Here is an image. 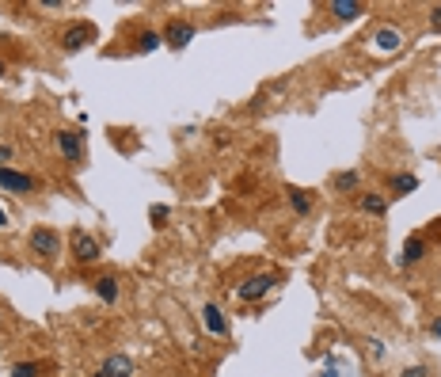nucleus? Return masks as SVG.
Segmentation results:
<instances>
[{
	"label": "nucleus",
	"instance_id": "9d476101",
	"mask_svg": "<svg viewBox=\"0 0 441 377\" xmlns=\"http://www.w3.org/2000/svg\"><path fill=\"white\" fill-rule=\"evenodd\" d=\"M327 12L335 16V19H343V24H354V19H361V16L369 12V8L361 4V0H331Z\"/></svg>",
	"mask_w": 441,
	"mask_h": 377
},
{
	"label": "nucleus",
	"instance_id": "dca6fc26",
	"mask_svg": "<svg viewBox=\"0 0 441 377\" xmlns=\"http://www.w3.org/2000/svg\"><path fill=\"white\" fill-rule=\"evenodd\" d=\"M388 191H392V198H403V195H411V191H418V175H411V172H400V175H388Z\"/></svg>",
	"mask_w": 441,
	"mask_h": 377
},
{
	"label": "nucleus",
	"instance_id": "1a4fd4ad",
	"mask_svg": "<svg viewBox=\"0 0 441 377\" xmlns=\"http://www.w3.org/2000/svg\"><path fill=\"white\" fill-rule=\"evenodd\" d=\"M285 202H289V210L297 217H308L316 210V195L304 191V187H285Z\"/></svg>",
	"mask_w": 441,
	"mask_h": 377
},
{
	"label": "nucleus",
	"instance_id": "39448f33",
	"mask_svg": "<svg viewBox=\"0 0 441 377\" xmlns=\"http://www.w3.org/2000/svg\"><path fill=\"white\" fill-rule=\"evenodd\" d=\"M53 141H58V153L65 160H73V164L84 160V134H80V130H58Z\"/></svg>",
	"mask_w": 441,
	"mask_h": 377
},
{
	"label": "nucleus",
	"instance_id": "aec40b11",
	"mask_svg": "<svg viewBox=\"0 0 441 377\" xmlns=\"http://www.w3.org/2000/svg\"><path fill=\"white\" fill-rule=\"evenodd\" d=\"M168 217H171V210H168V206H152V210H149V221H152V225H164Z\"/></svg>",
	"mask_w": 441,
	"mask_h": 377
},
{
	"label": "nucleus",
	"instance_id": "b1692460",
	"mask_svg": "<svg viewBox=\"0 0 441 377\" xmlns=\"http://www.w3.org/2000/svg\"><path fill=\"white\" fill-rule=\"evenodd\" d=\"M12 160H16V149L12 145H0V168H8Z\"/></svg>",
	"mask_w": 441,
	"mask_h": 377
},
{
	"label": "nucleus",
	"instance_id": "7ed1b4c3",
	"mask_svg": "<svg viewBox=\"0 0 441 377\" xmlns=\"http://www.w3.org/2000/svg\"><path fill=\"white\" fill-rule=\"evenodd\" d=\"M27 244H31V252H35V256H42V259H58V256H61V237H58V229H50V225L31 229Z\"/></svg>",
	"mask_w": 441,
	"mask_h": 377
},
{
	"label": "nucleus",
	"instance_id": "5701e85b",
	"mask_svg": "<svg viewBox=\"0 0 441 377\" xmlns=\"http://www.w3.org/2000/svg\"><path fill=\"white\" fill-rule=\"evenodd\" d=\"M430 31H434V35H441V4L430 8Z\"/></svg>",
	"mask_w": 441,
	"mask_h": 377
},
{
	"label": "nucleus",
	"instance_id": "f3484780",
	"mask_svg": "<svg viewBox=\"0 0 441 377\" xmlns=\"http://www.w3.org/2000/svg\"><path fill=\"white\" fill-rule=\"evenodd\" d=\"M160 42H164L160 31H156V27H145V31L134 38V50H137V53H152V50H160Z\"/></svg>",
	"mask_w": 441,
	"mask_h": 377
},
{
	"label": "nucleus",
	"instance_id": "4be33fe9",
	"mask_svg": "<svg viewBox=\"0 0 441 377\" xmlns=\"http://www.w3.org/2000/svg\"><path fill=\"white\" fill-rule=\"evenodd\" d=\"M369 354H373V362H384V339H369Z\"/></svg>",
	"mask_w": 441,
	"mask_h": 377
},
{
	"label": "nucleus",
	"instance_id": "393cba45",
	"mask_svg": "<svg viewBox=\"0 0 441 377\" xmlns=\"http://www.w3.org/2000/svg\"><path fill=\"white\" fill-rule=\"evenodd\" d=\"M430 339H441V316H434V320H430Z\"/></svg>",
	"mask_w": 441,
	"mask_h": 377
},
{
	"label": "nucleus",
	"instance_id": "0eeeda50",
	"mask_svg": "<svg viewBox=\"0 0 441 377\" xmlns=\"http://www.w3.org/2000/svg\"><path fill=\"white\" fill-rule=\"evenodd\" d=\"M202 328H206V336H213V339L228 336V316H225V309H220L217 301L202 305Z\"/></svg>",
	"mask_w": 441,
	"mask_h": 377
},
{
	"label": "nucleus",
	"instance_id": "f257e3e1",
	"mask_svg": "<svg viewBox=\"0 0 441 377\" xmlns=\"http://www.w3.org/2000/svg\"><path fill=\"white\" fill-rule=\"evenodd\" d=\"M282 279H285V274H278V271L251 274V279H244V282H240L236 297H240V301H262V297H267L270 290H278V286H282Z\"/></svg>",
	"mask_w": 441,
	"mask_h": 377
},
{
	"label": "nucleus",
	"instance_id": "f03ea898",
	"mask_svg": "<svg viewBox=\"0 0 441 377\" xmlns=\"http://www.w3.org/2000/svg\"><path fill=\"white\" fill-rule=\"evenodd\" d=\"M69 252H73V259L80 263V267L103 259V244H99L87 229H73V232H69Z\"/></svg>",
	"mask_w": 441,
	"mask_h": 377
},
{
	"label": "nucleus",
	"instance_id": "a211bd4d",
	"mask_svg": "<svg viewBox=\"0 0 441 377\" xmlns=\"http://www.w3.org/2000/svg\"><path fill=\"white\" fill-rule=\"evenodd\" d=\"M358 183H361V172H354V168H350V172H339L335 175V180H331V187H335V191H358Z\"/></svg>",
	"mask_w": 441,
	"mask_h": 377
},
{
	"label": "nucleus",
	"instance_id": "6e6552de",
	"mask_svg": "<svg viewBox=\"0 0 441 377\" xmlns=\"http://www.w3.org/2000/svg\"><path fill=\"white\" fill-rule=\"evenodd\" d=\"M0 187H4V191H16V195H31V191H38V180L16 172V168H0Z\"/></svg>",
	"mask_w": 441,
	"mask_h": 377
},
{
	"label": "nucleus",
	"instance_id": "20e7f679",
	"mask_svg": "<svg viewBox=\"0 0 441 377\" xmlns=\"http://www.w3.org/2000/svg\"><path fill=\"white\" fill-rule=\"evenodd\" d=\"M194 24H186V19H168V27H164V46L168 50H186L194 42Z\"/></svg>",
	"mask_w": 441,
	"mask_h": 377
},
{
	"label": "nucleus",
	"instance_id": "a878e982",
	"mask_svg": "<svg viewBox=\"0 0 441 377\" xmlns=\"http://www.w3.org/2000/svg\"><path fill=\"white\" fill-rule=\"evenodd\" d=\"M0 229H8V214H4V210H0Z\"/></svg>",
	"mask_w": 441,
	"mask_h": 377
},
{
	"label": "nucleus",
	"instance_id": "9b49d317",
	"mask_svg": "<svg viewBox=\"0 0 441 377\" xmlns=\"http://www.w3.org/2000/svg\"><path fill=\"white\" fill-rule=\"evenodd\" d=\"M92 38H95L92 24H73V27L61 35V46H65V50H84V46H92Z\"/></svg>",
	"mask_w": 441,
	"mask_h": 377
},
{
	"label": "nucleus",
	"instance_id": "423d86ee",
	"mask_svg": "<svg viewBox=\"0 0 441 377\" xmlns=\"http://www.w3.org/2000/svg\"><path fill=\"white\" fill-rule=\"evenodd\" d=\"M369 46L377 50V53H395V50L403 46V31L392 27V24H381V27L369 35Z\"/></svg>",
	"mask_w": 441,
	"mask_h": 377
},
{
	"label": "nucleus",
	"instance_id": "6ab92c4d",
	"mask_svg": "<svg viewBox=\"0 0 441 377\" xmlns=\"http://www.w3.org/2000/svg\"><path fill=\"white\" fill-rule=\"evenodd\" d=\"M42 370H46V366H38V362H16L12 370H8V377H42Z\"/></svg>",
	"mask_w": 441,
	"mask_h": 377
},
{
	"label": "nucleus",
	"instance_id": "4468645a",
	"mask_svg": "<svg viewBox=\"0 0 441 377\" xmlns=\"http://www.w3.org/2000/svg\"><path fill=\"white\" fill-rule=\"evenodd\" d=\"M99 370H107L110 377H134V358L122 354V351H115V354H107V358H103Z\"/></svg>",
	"mask_w": 441,
	"mask_h": 377
},
{
	"label": "nucleus",
	"instance_id": "2eb2a0df",
	"mask_svg": "<svg viewBox=\"0 0 441 377\" xmlns=\"http://www.w3.org/2000/svg\"><path fill=\"white\" fill-rule=\"evenodd\" d=\"M92 290H95V297H99L103 305H115V301H118V294H122V286H118L115 274H103V279H99V282L92 286Z\"/></svg>",
	"mask_w": 441,
	"mask_h": 377
},
{
	"label": "nucleus",
	"instance_id": "bb28decb",
	"mask_svg": "<svg viewBox=\"0 0 441 377\" xmlns=\"http://www.w3.org/2000/svg\"><path fill=\"white\" fill-rule=\"evenodd\" d=\"M92 377H110V373H107V370H95V373H92Z\"/></svg>",
	"mask_w": 441,
	"mask_h": 377
},
{
	"label": "nucleus",
	"instance_id": "f8f14e48",
	"mask_svg": "<svg viewBox=\"0 0 441 377\" xmlns=\"http://www.w3.org/2000/svg\"><path fill=\"white\" fill-rule=\"evenodd\" d=\"M426 240L423 237H407L403 240V248H400V259H395V263H400V267H415V263H423L426 259Z\"/></svg>",
	"mask_w": 441,
	"mask_h": 377
},
{
	"label": "nucleus",
	"instance_id": "ddd939ff",
	"mask_svg": "<svg viewBox=\"0 0 441 377\" xmlns=\"http://www.w3.org/2000/svg\"><path fill=\"white\" fill-rule=\"evenodd\" d=\"M388 206H392V195H377V191H366V195H358V210H361V214L384 217V214H388Z\"/></svg>",
	"mask_w": 441,
	"mask_h": 377
},
{
	"label": "nucleus",
	"instance_id": "412c9836",
	"mask_svg": "<svg viewBox=\"0 0 441 377\" xmlns=\"http://www.w3.org/2000/svg\"><path fill=\"white\" fill-rule=\"evenodd\" d=\"M400 377H434V373H430V366H403Z\"/></svg>",
	"mask_w": 441,
	"mask_h": 377
},
{
	"label": "nucleus",
	"instance_id": "cd10ccee",
	"mask_svg": "<svg viewBox=\"0 0 441 377\" xmlns=\"http://www.w3.org/2000/svg\"><path fill=\"white\" fill-rule=\"evenodd\" d=\"M4 73H8V69H4V61H0V76H4Z\"/></svg>",
	"mask_w": 441,
	"mask_h": 377
}]
</instances>
